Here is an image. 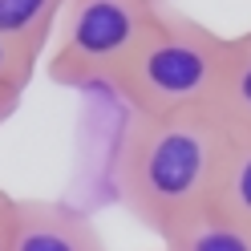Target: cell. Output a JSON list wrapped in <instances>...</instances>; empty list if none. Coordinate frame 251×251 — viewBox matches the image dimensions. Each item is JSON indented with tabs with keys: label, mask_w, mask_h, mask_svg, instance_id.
<instances>
[{
	"label": "cell",
	"mask_w": 251,
	"mask_h": 251,
	"mask_svg": "<svg viewBox=\"0 0 251 251\" xmlns=\"http://www.w3.org/2000/svg\"><path fill=\"white\" fill-rule=\"evenodd\" d=\"M37 61H41L37 53L21 49L12 37L0 33V93L25 101V89L33 85V77H37Z\"/></svg>",
	"instance_id": "9c48e42d"
},
{
	"label": "cell",
	"mask_w": 251,
	"mask_h": 251,
	"mask_svg": "<svg viewBox=\"0 0 251 251\" xmlns=\"http://www.w3.org/2000/svg\"><path fill=\"white\" fill-rule=\"evenodd\" d=\"M8 251H109L98 223L61 199H12Z\"/></svg>",
	"instance_id": "277c9868"
},
{
	"label": "cell",
	"mask_w": 251,
	"mask_h": 251,
	"mask_svg": "<svg viewBox=\"0 0 251 251\" xmlns=\"http://www.w3.org/2000/svg\"><path fill=\"white\" fill-rule=\"evenodd\" d=\"M162 251H251V223L207 207L170 227L162 235Z\"/></svg>",
	"instance_id": "5b68a950"
},
{
	"label": "cell",
	"mask_w": 251,
	"mask_h": 251,
	"mask_svg": "<svg viewBox=\"0 0 251 251\" xmlns=\"http://www.w3.org/2000/svg\"><path fill=\"white\" fill-rule=\"evenodd\" d=\"M12 199L17 195L0 191V251H8V243H12Z\"/></svg>",
	"instance_id": "30bf717a"
},
{
	"label": "cell",
	"mask_w": 251,
	"mask_h": 251,
	"mask_svg": "<svg viewBox=\"0 0 251 251\" xmlns=\"http://www.w3.org/2000/svg\"><path fill=\"white\" fill-rule=\"evenodd\" d=\"M158 8V0H69L53 33L49 77L65 89H114Z\"/></svg>",
	"instance_id": "3957f363"
},
{
	"label": "cell",
	"mask_w": 251,
	"mask_h": 251,
	"mask_svg": "<svg viewBox=\"0 0 251 251\" xmlns=\"http://www.w3.org/2000/svg\"><path fill=\"white\" fill-rule=\"evenodd\" d=\"M211 207L231 215V219H239V223H251V130H235Z\"/></svg>",
	"instance_id": "52a82bcc"
},
{
	"label": "cell",
	"mask_w": 251,
	"mask_h": 251,
	"mask_svg": "<svg viewBox=\"0 0 251 251\" xmlns=\"http://www.w3.org/2000/svg\"><path fill=\"white\" fill-rule=\"evenodd\" d=\"M17 109H21V101H17V98H4V93H0V126H4L12 114H17Z\"/></svg>",
	"instance_id": "8fae6325"
},
{
	"label": "cell",
	"mask_w": 251,
	"mask_h": 251,
	"mask_svg": "<svg viewBox=\"0 0 251 251\" xmlns=\"http://www.w3.org/2000/svg\"><path fill=\"white\" fill-rule=\"evenodd\" d=\"M231 138L235 130L227 118H219V109H195V114L170 118L130 114L118 162L122 207L162 239L170 227L215 202Z\"/></svg>",
	"instance_id": "6da1fadb"
},
{
	"label": "cell",
	"mask_w": 251,
	"mask_h": 251,
	"mask_svg": "<svg viewBox=\"0 0 251 251\" xmlns=\"http://www.w3.org/2000/svg\"><path fill=\"white\" fill-rule=\"evenodd\" d=\"M158 4H166V0H158Z\"/></svg>",
	"instance_id": "7c38bea8"
},
{
	"label": "cell",
	"mask_w": 251,
	"mask_h": 251,
	"mask_svg": "<svg viewBox=\"0 0 251 251\" xmlns=\"http://www.w3.org/2000/svg\"><path fill=\"white\" fill-rule=\"evenodd\" d=\"M227 61H231V37H219L211 25L195 21L191 12L162 4L154 28L114 81V93L130 105L134 118L219 109Z\"/></svg>",
	"instance_id": "7a4b0ae2"
},
{
	"label": "cell",
	"mask_w": 251,
	"mask_h": 251,
	"mask_svg": "<svg viewBox=\"0 0 251 251\" xmlns=\"http://www.w3.org/2000/svg\"><path fill=\"white\" fill-rule=\"evenodd\" d=\"M69 0H0V33L28 53H45Z\"/></svg>",
	"instance_id": "8992f818"
},
{
	"label": "cell",
	"mask_w": 251,
	"mask_h": 251,
	"mask_svg": "<svg viewBox=\"0 0 251 251\" xmlns=\"http://www.w3.org/2000/svg\"><path fill=\"white\" fill-rule=\"evenodd\" d=\"M219 118H227L235 130H251V28L231 37L227 81L219 93Z\"/></svg>",
	"instance_id": "ba28073f"
},
{
	"label": "cell",
	"mask_w": 251,
	"mask_h": 251,
	"mask_svg": "<svg viewBox=\"0 0 251 251\" xmlns=\"http://www.w3.org/2000/svg\"><path fill=\"white\" fill-rule=\"evenodd\" d=\"M158 251H162V247H158Z\"/></svg>",
	"instance_id": "4fadbf2b"
}]
</instances>
